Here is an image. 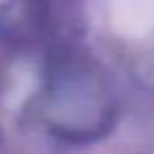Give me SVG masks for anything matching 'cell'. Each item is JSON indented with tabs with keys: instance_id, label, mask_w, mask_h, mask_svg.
Segmentation results:
<instances>
[{
	"instance_id": "cell-1",
	"label": "cell",
	"mask_w": 154,
	"mask_h": 154,
	"mask_svg": "<svg viewBox=\"0 0 154 154\" xmlns=\"http://www.w3.org/2000/svg\"><path fill=\"white\" fill-rule=\"evenodd\" d=\"M59 72L50 95V102L59 106L54 125L75 140L100 138L116 118V102L104 75L88 63H70Z\"/></svg>"
}]
</instances>
